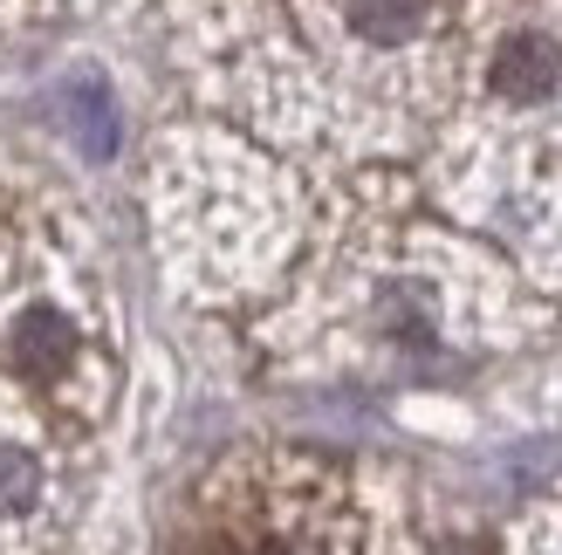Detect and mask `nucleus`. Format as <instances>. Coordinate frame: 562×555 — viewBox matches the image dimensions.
Instances as JSON below:
<instances>
[{
    "instance_id": "f257e3e1",
    "label": "nucleus",
    "mask_w": 562,
    "mask_h": 555,
    "mask_svg": "<svg viewBox=\"0 0 562 555\" xmlns=\"http://www.w3.org/2000/svg\"><path fill=\"white\" fill-rule=\"evenodd\" d=\"M562 82V48L549 35H515V42H501L494 55V90L501 97H515V103H536L549 97Z\"/></svg>"
},
{
    "instance_id": "f03ea898",
    "label": "nucleus",
    "mask_w": 562,
    "mask_h": 555,
    "mask_svg": "<svg viewBox=\"0 0 562 555\" xmlns=\"http://www.w3.org/2000/svg\"><path fill=\"white\" fill-rule=\"evenodd\" d=\"M14 356L35 377H63L69 364H76V329L55 316V309H27L21 322H14Z\"/></svg>"
},
{
    "instance_id": "7ed1b4c3",
    "label": "nucleus",
    "mask_w": 562,
    "mask_h": 555,
    "mask_svg": "<svg viewBox=\"0 0 562 555\" xmlns=\"http://www.w3.org/2000/svg\"><path fill=\"white\" fill-rule=\"evenodd\" d=\"M63 124H69V137L90 158H103L110 145H117V110H110V97L97 90V82H69L63 90Z\"/></svg>"
},
{
    "instance_id": "39448f33",
    "label": "nucleus",
    "mask_w": 562,
    "mask_h": 555,
    "mask_svg": "<svg viewBox=\"0 0 562 555\" xmlns=\"http://www.w3.org/2000/svg\"><path fill=\"white\" fill-rule=\"evenodd\" d=\"M27 501H35V460L0 446V514H21Z\"/></svg>"
},
{
    "instance_id": "20e7f679",
    "label": "nucleus",
    "mask_w": 562,
    "mask_h": 555,
    "mask_svg": "<svg viewBox=\"0 0 562 555\" xmlns=\"http://www.w3.org/2000/svg\"><path fill=\"white\" fill-rule=\"evenodd\" d=\"M432 0H350V27L371 42H405L418 21H426Z\"/></svg>"
}]
</instances>
